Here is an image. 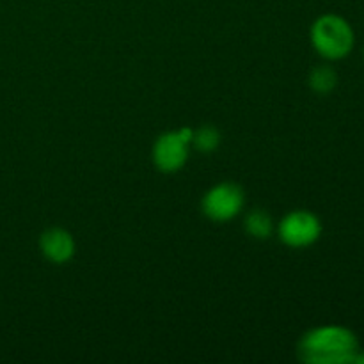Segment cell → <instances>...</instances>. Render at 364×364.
I'll use <instances>...</instances> for the list:
<instances>
[{
	"label": "cell",
	"instance_id": "obj_1",
	"mask_svg": "<svg viewBox=\"0 0 364 364\" xmlns=\"http://www.w3.org/2000/svg\"><path fill=\"white\" fill-rule=\"evenodd\" d=\"M358 354L359 343L355 334L338 326L309 331L299 343V358L311 364L354 363Z\"/></svg>",
	"mask_w": 364,
	"mask_h": 364
},
{
	"label": "cell",
	"instance_id": "obj_2",
	"mask_svg": "<svg viewBox=\"0 0 364 364\" xmlns=\"http://www.w3.org/2000/svg\"><path fill=\"white\" fill-rule=\"evenodd\" d=\"M311 41L316 52L326 59H343L354 46V31L345 18L323 14L313 23Z\"/></svg>",
	"mask_w": 364,
	"mask_h": 364
},
{
	"label": "cell",
	"instance_id": "obj_3",
	"mask_svg": "<svg viewBox=\"0 0 364 364\" xmlns=\"http://www.w3.org/2000/svg\"><path fill=\"white\" fill-rule=\"evenodd\" d=\"M320 233H322V224L318 217L304 210L288 213L279 226L281 240L291 247H306L315 244Z\"/></svg>",
	"mask_w": 364,
	"mask_h": 364
},
{
	"label": "cell",
	"instance_id": "obj_4",
	"mask_svg": "<svg viewBox=\"0 0 364 364\" xmlns=\"http://www.w3.org/2000/svg\"><path fill=\"white\" fill-rule=\"evenodd\" d=\"M244 206V192L235 183H220L206 192L203 199V212L213 220H230Z\"/></svg>",
	"mask_w": 364,
	"mask_h": 364
},
{
	"label": "cell",
	"instance_id": "obj_5",
	"mask_svg": "<svg viewBox=\"0 0 364 364\" xmlns=\"http://www.w3.org/2000/svg\"><path fill=\"white\" fill-rule=\"evenodd\" d=\"M187 156L188 142L181 137L180 132L164 134L153 148V160L164 173H174L181 169L187 162Z\"/></svg>",
	"mask_w": 364,
	"mask_h": 364
},
{
	"label": "cell",
	"instance_id": "obj_6",
	"mask_svg": "<svg viewBox=\"0 0 364 364\" xmlns=\"http://www.w3.org/2000/svg\"><path fill=\"white\" fill-rule=\"evenodd\" d=\"M41 251L50 262L64 263L73 256L75 242L68 231L53 228V230H48L43 233Z\"/></svg>",
	"mask_w": 364,
	"mask_h": 364
},
{
	"label": "cell",
	"instance_id": "obj_7",
	"mask_svg": "<svg viewBox=\"0 0 364 364\" xmlns=\"http://www.w3.org/2000/svg\"><path fill=\"white\" fill-rule=\"evenodd\" d=\"M245 230L251 237L258 238V240H265L272 233V219L263 210H255L245 219Z\"/></svg>",
	"mask_w": 364,
	"mask_h": 364
},
{
	"label": "cell",
	"instance_id": "obj_8",
	"mask_svg": "<svg viewBox=\"0 0 364 364\" xmlns=\"http://www.w3.org/2000/svg\"><path fill=\"white\" fill-rule=\"evenodd\" d=\"M338 84V75L333 68L329 66H318L311 71L309 75V85L313 91L320 92V95H327L333 91Z\"/></svg>",
	"mask_w": 364,
	"mask_h": 364
},
{
	"label": "cell",
	"instance_id": "obj_9",
	"mask_svg": "<svg viewBox=\"0 0 364 364\" xmlns=\"http://www.w3.org/2000/svg\"><path fill=\"white\" fill-rule=\"evenodd\" d=\"M219 141L220 135L213 127L199 128L198 132H194V137H192V144L201 153H212L219 146Z\"/></svg>",
	"mask_w": 364,
	"mask_h": 364
}]
</instances>
